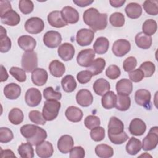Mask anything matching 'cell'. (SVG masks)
I'll list each match as a JSON object with an SVG mask.
<instances>
[{"label":"cell","instance_id":"obj_1","mask_svg":"<svg viewBox=\"0 0 158 158\" xmlns=\"http://www.w3.org/2000/svg\"><path fill=\"white\" fill-rule=\"evenodd\" d=\"M84 22L88 25L93 31L102 30L107 25V15L106 13H99V11L91 7L86 9L83 15Z\"/></svg>","mask_w":158,"mask_h":158},{"label":"cell","instance_id":"obj_2","mask_svg":"<svg viewBox=\"0 0 158 158\" xmlns=\"http://www.w3.org/2000/svg\"><path fill=\"white\" fill-rule=\"evenodd\" d=\"M61 106L60 102L57 100H46L43 107L42 114L47 121L54 120L58 115Z\"/></svg>","mask_w":158,"mask_h":158},{"label":"cell","instance_id":"obj_3","mask_svg":"<svg viewBox=\"0 0 158 158\" xmlns=\"http://www.w3.org/2000/svg\"><path fill=\"white\" fill-rule=\"evenodd\" d=\"M21 65L27 72H33L38 66V57L35 52L25 51L22 57Z\"/></svg>","mask_w":158,"mask_h":158},{"label":"cell","instance_id":"obj_4","mask_svg":"<svg viewBox=\"0 0 158 158\" xmlns=\"http://www.w3.org/2000/svg\"><path fill=\"white\" fill-rule=\"evenodd\" d=\"M158 127H152L148 134L143 139L142 148L144 151H150L156 148L158 143Z\"/></svg>","mask_w":158,"mask_h":158},{"label":"cell","instance_id":"obj_5","mask_svg":"<svg viewBox=\"0 0 158 158\" xmlns=\"http://www.w3.org/2000/svg\"><path fill=\"white\" fill-rule=\"evenodd\" d=\"M44 28L43 20L38 17H33L28 19L25 23V30L30 34H38L41 33Z\"/></svg>","mask_w":158,"mask_h":158},{"label":"cell","instance_id":"obj_6","mask_svg":"<svg viewBox=\"0 0 158 158\" xmlns=\"http://www.w3.org/2000/svg\"><path fill=\"white\" fill-rule=\"evenodd\" d=\"M94 37V32L88 28H81L79 30L76 35V41L81 46L89 45Z\"/></svg>","mask_w":158,"mask_h":158},{"label":"cell","instance_id":"obj_7","mask_svg":"<svg viewBox=\"0 0 158 158\" xmlns=\"http://www.w3.org/2000/svg\"><path fill=\"white\" fill-rule=\"evenodd\" d=\"M61 35L56 31L50 30L47 31L43 36L44 44L49 48H56L62 42Z\"/></svg>","mask_w":158,"mask_h":158},{"label":"cell","instance_id":"obj_8","mask_svg":"<svg viewBox=\"0 0 158 158\" xmlns=\"http://www.w3.org/2000/svg\"><path fill=\"white\" fill-rule=\"evenodd\" d=\"M95 57V52L92 49H85L80 51L77 57V63L81 67H89Z\"/></svg>","mask_w":158,"mask_h":158},{"label":"cell","instance_id":"obj_9","mask_svg":"<svg viewBox=\"0 0 158 158\" xmlns=\"http://www.w3.org/2000/svg\"><path fill=\"white\" fill-rule=\"evenodd\" d=\"M130 43L125 39H120L115 41L112 47V52L117 57L125 56L130 51Z\"/></svg>","mask_w":158,"mask_h":158},{"label":"cell","instance_id":"obj_10","mask_svg":"<svg viewBox=\"0 0 158 158\" xmlns=\"http://www.w3.org/2000/svg\"><path fill=\"white\" fill-rule=\"evenodd\" d=\"M42 96L40 90L35 88H29L25 93V101L30 107H36L41 101Z\"/></svg>","mask_w":158,"mask_h":158},{"label":"cell","instance_id":"obj_11","mask_svg":"<svg viewBox=\"0 0 158 158\" xmlns=\"http://www.w3.org/2000/svg\"><path fill=\"white\" fill-rule=\"evenodd\" d=\"M59 56L64 61H69L73 59L75 55V48L69 43H64L60 44L57 50Z\"/></svg>","mask_w":158,"mask_h":158},{"label":"cell","instance_id":"obj_12","mask_svg":"<svg viewBox=\"0 0 158 158\" xmlns=\"http://www.w3.org/2000/svg\"><path fill=\"white\" fill-rule=\"evenodd\" d=\"M124 131V125L122 120L116 117H111L108 123V135L115 136Z\"/></svg>","mask_w":158,"mask_h":158},{"label":"cell","instance_id":"obj_13","mask_svg":"<svg viewBox=\"0 0 158 158\" xmlns=\"http://www.w3.org/2000/svg\"><path fill=\"white\" fill-rule=\"evenodd\" d=\"M61 14L63 19L67 23L73 24L79 20V13L73 7L71 6H65L62 8Z\"/></svg>","mask_w":158,"mask_h":158},{"label":"cell","instance_id":"obj_14","mask_svg":"<svg viewBox=\"0 0 158 158\" xmlns=\"http://www.w3.org/2000/svg\"><path fill=\"white\" fill-rule=\"evenodd\" d=\"M128 129L131 135L141 136L146 131V125L143 120L138 118H135L131 121Z\"/></svg>","mask_w":158,"mask_h":158},{"label":"cell","instance_id":"obj_15","mask_svg":"<svg viewBox=\"0 0 158 158\" xmlns=\"http://www.w3.org/2000/svg\"><path fill=\"white\" fill-rule=\"evenodd\" d=\"M76 101L81 106L88 107L92 104L93 97L90 91L86 89H81L76 94Z\"/></svg>","mask_w":158,"mask_h":158},{"label":"cell","instance_id":"obj_16","mask_svg":"<svg viewBox=\"0 0 158 158\" xmlns=\"http://www.w3.org/2000/svg\"><path fill=\"white\" fill-rule=\"evenodd\" d=\"M48 22L51 26L55 28H62L67 25L62 17L61 12L59 10L50 12L48 15Z\"/></svg>","mask_w":158,"mask_h":158},{"label":"cell","instance_id":"obj_17","mask_svg":"<svg viewBox=\"0 0 158 158\" xmlns=\"http://www.w3.org/2000/svg\"><path fill=\"white\" fill-rule=\"evenodd\" d=\"M48 78L47 71L42 68H36L31 73L32 82L38 86L44 85L46 83Z\"/></svg>","mask_w":158,"mask_h":158},{"label":"cell","instance_id":"obj_18","mask_svg":"<svg viewBox=\"0 0 158 158\" xmlns=\"http://www.w3.org/2000/svg\"><path fill=\"white\" fill-rule=\"evenodd\" d=\"M151 93L149 91L144 89H140L136 91L135 94V99L136 102L144 107H148L151 103Z\"/></svg>","mask_w":158,"mask_h":158},{"label":"cell","instance_id":"obj_19","mask_svg":"<svg viewBox=\"0 0 158 158\" xmlns=\"http://www.w3.org/2000/svg\"><path fill=\"white\" fill-rule=\"evenodd\" d=\"M73 144L74 142L72 137L68 135H64L59 139L57 141V148L60 152L67 154L72 149Z\"/></svg>","mask_w":158,"mask_h":158},{"label":"cell","instance_id":"obj_20","mask_svg":"<svg viewBox=\"0 0 158 158\" xmlns=\"http://www.w3.org/2000/svg\"><path fill=\"white\" fill-rule=\"evenodd\" d=\"M19 47L25 51H33L36 46V40L31 36L22 35L17 40Z\"/></svg>","mask_w":158,"mask_h":158},{"label":"cell","instance_id":"obj_21","mask_svg":"<svg viewBox=\"0 0 158 158\" xmlns=\"http://www.w3.org/2000/svg\"><path fill=\"white\" fill-rule=\"evenodd\" d=\"M54 149L52 144L49 141H43L36 147V152L41 158H48L52 156Z\"/></svg>","mask_w":158,"mask_h":158},{"label":"cell","instance_id":"obj_22","mask_svg":"<svg viewBox=\"0 0 158 158\" xmlns=\"http://www.w3.org/2000/svg\"><path fill=\"white\" fill-rule=\"evenodd\" d=\"M1 21L2 23L7 25L15 26L19 23L20 17L17 12L11 9L1 16Z\"/></svg>","mask_w":158,"mask_h":158},{"label":"cell","instance_id":"obj_23","mask_svg":"<svg viewBox=\"0 0 158 158\" xmlns=\"http://www.w3.org/2000/svg\"><path fill=\"white\" fill-rule=\"evenodd\" d=\"M21 93V88L15 83H10L5 86L4 88V96L9 99H17Z\"/></svg>","mask_w":158,"mask_h":158},{"label":"cell","instance_id":"obj_24","mask_svg":"<svg viewBox=\"0 0 158 158\" xmlns=\"http://www.w3.org/2000/svg\"><path fill=\"white\" fill-rule=\"evenodd\" d=\"M93 89L94 93L99 95L102 96L110 89V85L106 79L100 78L96 80L93 85Z\"/></svg>","mask_w":158,"mask_h":158},{"label":"cell","instance_id":"obj_25","mask_svg":"<svg viewBox=\"0 0 158 158\" xmlns=\"http://www.w3.org/2000/svg\"><path fill=\"white\" fill-rule=\"evenodd\" d=\"M65 115L68 120L72 122H78L83 118L82 110L75 106H69L65 110Z\"/></svg>","mask_w":158,"mask_h":158},{"label":"cell","instance_id":"obj_26","mask_svg":"<svg viewBox=\"0 0 158 158\" xmlns=\"http://www.w3.org/2000/svg\"><path fill=\"white\" fill-rule=\"evenodd\" d=\"M116 91L118 94L129 95L133 91V84L128 79H121L117 82Z\"/></svg>","mask_w":158,"mask_h":158},{"label":"cell","instance_id":"obj_27","mask_svg":"<svg viewBox=\"0 0 158 158\" xmlns=\"http://www.w3.org/2000/svg\"><path fill=\"white\" fill-rule=\"evenodd\" d=\"M125 11L128 17L136 19L141 16L142 14V7L140 4L136 2H130L127 5Z\"/></svg>","mask_w":158,"mask_h":158},{"label":"cell","instance_id":"obj_28","mask_svg":"<svg viewBox=\"0 0 158 158\" xmlns=\"http://www.w3.org/2000/svg\"><path fill=\"white\" fill-rule=\"evenodd\" d=\"M94 51L98 54H105L109 49V41L106 37L101 36L96 39L93 46Z\"/></svg>","mask_w":158,"mask_h":158},{"label":"cell","instance_id":"obj_29","mask_svg":"<svg viewBox=\"0 0 158 158\" xmlns=\"http://www.w3.org/2000/svg\"><path fill=\"white\" fill-rule=\"evenodd\" d=\"M50 73L54 77H62L65 72L64 64L58 60H54L51 62L49 65Z\"/></svg>","mask_w":158,"mask_h":158},{"label":"cell","instance_id":"obj_30","mask_svg":"<svg viewBox=\"0 0 158 158\" xmlns=\"http://www.w3.org/2000/svg\"><path fill=\"white\" fill-rule=\"evenodd\" d=\"M101 104L106 109H110L115 106L117 101V96L112 91H108L102 96Z\"/></svg>","mask_w":158,"mask_h":158},{"label":"cell","instance_id":"obj_31","mask_svg":"<svg viewBox=\"0 0 158 158\" xmlns=\"http://www.w3.org/2000/svg\"><path fill=\"white\" fill-rule=\"evenodd\" d=\"M152 37L143 33H138L135 36V43L137 46L143 49H149L152 44Z\"/></svg>","mask_w":158,"mask_h":158},{"label":"cell","instance_id":"obj_32","mask_svg":"<svg viewBox=\"0 0 158 158\" xmlns=\"http://www.w3.org/2000/svg\"><path fill=\"white\" fill-rule=\"evenodd\" d=\"M106 67V61L104 59L99 57L93 61L91 64L87 67L93 75H97L101 73Z\"/></svg>","mask_w":158,"mask_h":158},{"label":"cell","instance_id":"obj_33","mask_svg":"<svg viewBox=\"0 0 158 158\" xmlns=\"http://www.w3.org/2000/svg\"><path fill=\"white\" fill-rule=\"evenodd\" d=\"M142 148L141 141L135 137H131L126 145V151L130 155H136Z\"/></svg>","mask_w":158,"mask_h":158},{"label":"cell","instance_id":"obj_34","mask_svg":"<svg viewBox=\"0 0 158 158\" xmlns=\"http://www.w3.org/2000/svg\"><path fill=\"white\" fill-rule=\"evenodd\" d=\"M11 40L7 36L6 30L1 26V35H0V51L1 52H7L11 48Z\"/></svg>","mask_w":158,"mask_h":158},{"label":"cell","instance_id":"obj_35","mask_svg":"<svg viewBox=\"0 0 158 158\" xmlns=\"http://www.w3.org/2000/svg\"><path fill=\"white\" fill-rule=\"evenodd\" d=\"M96 154L101 158H109L114 154L113 148L106 144H98L95 148Z\"/></svg>","mask_w":158,"mask_h":158},{"label":"cell","instance_id":"obj_36","mask_svg":"<svg viewBox=\"0 0 158 158\" xmlns=\"http://www.w3.org/2000/svg\"><path fill=\"white\" fill-rule=\"evenodd\" d=\"M131 105V99L128 95L118 94L117 96V101L115 107L120 111L127 110Z\"/></svg>","mask_w":158,"mask_h":158},{"label":"cell","instance_id":"obj_37","mask_svg":"<svg viewBox=\"0 0 158 158\" xmlns=\"http://www.w3.org/2000/svg\"><path fill=\"white\" fill-rule=\"evenodd\" d=\"M61 85L64 91L72 93L77 88V82L72 75H67L62 79Z\"/></svg>","mask_w":158,"mask_h":158},{"label":"cell","instance_id":"obj_38","mask_svg":"<svg viewBox=\"0 0 158 158\" xmlns=\"http://www.w3.org/2000/svg\"><path fill=\"white\" fill-rule=\"evenodd\" d=\"M30 143H22L18 148V152L22 158H33L34 157V150Z\"/></svg>","mask_w":158,"mask_h":158},{"label":"cell","instance_id":"obj_39","mask_svg":"<svg viewBox=\"0 0 158 158\" xmlns=\"http://www.w3.org/2000/svg\"><path fill=\"white\" fill-rule=\"evenodd\" d=\"M23 112L19 108L12 109L8 115V118L10 122L14 125H19L23 120Z\"/></svg>","mask_w":158,"mask_h":158},{"label":"cell","instance_id":"obj_40","mask_svg":"<svg viewBox=\"0 0 158 158\" xmlns=\"http://www.w3.org/2000/svg\"><path fill=\"white\" fill-rule=\"evenodd\" d=\"M39 127H40L32 124L25 125L20 128V133L26 139H30L36 135Z\"/></svg>","mask_w":158,"mask_h":158},{"label":"cell","instance_id":"obj_41","mask_svg":"<svg viewBox=\"0 0 158 158\" xmlns=\"http://www.w3.org/2000/svg\"><path fill=\"white\" fill-rule=\"evenodd\" d=\"M157 28V22L153 19H148L143 24V33L146 35L151 36L154 35Z\"/></svg>","mask_w":158,"mask_h":158},{"label":"cell","instance_id":"obj_42","mask_svg":"<svg viewBox=\"0 0 158 158\" xmlns=\"http://www.w3.org/2000/svg\"><path fill=\"white\" fill-rule=\"evenodd\" d=\"M46 138L47 133L46 130L41 127H39L36 135L32 138L28 139H27V141L33 146H37L44 141Z\"/></svg>","mask_w":158,"mask_h":158},{"label":"cell","instance_id":"obj_43","mask_svg":"<svg viewBox=\"0 0 158 158\" xmlns=\"http://www.w3.org/2000/svg\"><path fill=\"white\" fill-rule=\"evenodd\" d=\"M143 8L149 15H156L158 14V1L146 0L143 3Z\"/></svg>","mask_w":158,"mask_h":158},{"label":"cell","instance_id":"obj_44","mask_svg":"<svg viewBox=\"0 0 158 158\" xmlns=\"http://www.w3.org/2000/svg\"><path fill=\"white\" fill-rule=\"evenodd\" d=\"M109 22L110 24L115 27H121L125 24V17L121 12L112 13L109 17Z\"/></svg>","mask_w":158,"mask_h":158},{"label":"cell","instance_id":"obj_45","mask_svg":"<svg viewBox=\"0 0 158 158\" xmlns=\"http://www.w3.org/2000/svg\"><path fill=\"white\" fill-rule=\"evenodd\" d=\"M43 96L46 100H60L62 98L60 92L54 91L53 88L49 86L43 90Z\"/></svg>","mask_w":158,"mask_h":158},{"label":"cell","instance_id":"obj_46","mask_svg":"<svg viewBox=\"0 0 158 158\" xmlns=\"http://www.w3.org/2000/svg\"><path fill=\"white\" fill-rule=\"evenodd\" d=\"M9 72L10 74L19 82H24L26 80L27 76L25 71L23 69L17 67H12Z\"/></svg>","mask_w":158,"mask_h":158},{"label":"cell","instance_id":"obj_47","mask_svg":"<svg viewBox=\"0 0 158 158\" xmlns=\"http://www.w3.org/2000/svg\"><path fill=\"white\" fill-rule=\"evenodd\" d=\"M139 69L143 72L144 77H151L155 72L156 67L153 62L151 61H146L141 64Z\"/></svg>","mask_w":158,"mask_h":158},{"label":"cell","instance_id":"obj_48","mask_svg":"<svg viewBox=\"0 0 158 158\" xmlns=\"http://www.w3.org/2000/svg\"><path fill=\"white\" fill-rule=\"evenodd\" d=\"M90 136L91 138L96 142L101 141L105 138V130L102 127H96L91 129Z\"/></svg>","mask_w":158,"mask_h":158},{"label":"cell","instance_id":"obj_49","mask_svg":"<svg viewBox=\"0 0 158 158\" xmlns=\"http://www.w3.org/2000/svg\"><path fill=\"white\" fill-rule=\"evenodd\" d=\"M28 117L30 120L35 124L43 125L46 123V120L43 117V114L38 110H35L30 111L28 114Z\"/></svg>","mask_w":158,"mask_h":158},{"label":"cell","instance_id":"obj_50","mask_svg":"<svg viewBox=\"0 0 158 158\" xmlns=\"http://www.w3.org/2000/svg\"><path fill=\"white\" fill-rule=\"evenodd\" d=\"M13 138L14 135L11 130L7 127L0 128V142L1 143H7Z\"/></svg>","mask_w":158,"mask_h":158},{"label":"cell","instance_id":"obj_51","mask_svg":"<svg viewBox=\"0 0 158 158\" xmlns=\"http://www.w3.org/2000/svg\"><path fill=\"white\" fill-rule=\"evenodd\" d=\"M19 8L22 13L28 14L33 10L34 4L30 0H20L19 2Z\"/></svg>","mask_w":158,"mask_h":158},{"label":"cell","instance_id":"obj_52","mask_svg":"<svg viewBox=\"0 0 158 158\" xmlns=\"http://www.w3.org/2000/svg\"><path fill=\"white\" fill-rule=\"evenodd\" d=\"M84 123L85 127L91 130L96 127L99 126L100 125V119L98 117L93 115H90L87 116L84 121Z\"/></svg>","mask_w":158,"mask_h":158},{"label":"cell","instance_id":"obj_53","mask_svg":"<svg viewBox=\"0 0 158 158\" xmlns=\"http://www.w3.org/2000/svg\"><path fill=\"white\" fill-rule=\"evenodd\" d=\"M121 73L120 68L116 65H109L106 70V76L111 80H115L118 77H120Z\"/></svg>","mask_w":158,"mask_h":158},{"label":"cell","instance_id":"obj_54","mask_svg":"<svg viewBox=\"0 0 158 158\" xmlns=\"http://www.w3.org/2000/svg\"><path fill=\"white\" fill-rule=\"evenodd\" d=\"M137 65V60L135 57L130 56L127 57L123 63V70L127 72H130L133 69H135V67Z\"/></svg>","mask_w":158,"mask_h":158},{"label":"cell","instance_id":"obj_55","mask_svg":"<svg viewBox=\"0 0 158 158\" xmlns=\"http://www.w3.org/2000/svg\"><path fill=\"white\" fill-rule=\"evenodd\" d=\"M93 77L92 73L88 70L79 72L77 75V79L81 84H86L89 82Z\"/></svg>","mask_w":158,"mask_h":158},{"label":"cell","instance_id":"obj_56","mask_svg":"<svg viewBox=\"0 0 158 158\" xmlns=\"http://www.w3.org/2000/svg\"><path fill=\"white\" fill-rule=\"evenodd\" d=\"M108 136L110 141L113 144H122L128 139V136L125 131H123L122 133L118 135H115V136L108 135Z\"/></svg>","mask_w":158,"mask_h":158},{"label":"cell","instance_id":"obj_57","mask_svg":"<svg viewBox=\"0 0 158 158\" xmlns=\"http://www.w3.org/2000/svg\"><path fill=\"white\" fill-rule=\"evenodd\" d=\"M128 76L130 80L135 83L141 81L144 77L143 72L139 69H137L130 72L128 73Z\"/></svg>","mask_w":158,"mask_h":158},{"label":"cell","instance_id":"obj_58","mask_svg":"<svg viewBox=\"0 0 158 158\" xmlns=\"http://www.w3.org/2000/svg\"><path fill=\"white\" fill-rule=\"evenodd\" d=\"M70 158H83L85 156V149L81 146H75L70 150Z\"/></svg>","mask_w":158,"mask_h":158},{"label":"cell","instance_id":"obj_59","mask_svg":"<svg viewBox=\"0 0 158 158\" xmlns=\"http://www.w3.org/2000/svg\"><path fill=\"white\" fill-rule=\"evenodd\" d=\"M12 9L11 4L9 1H0V15H3L7 12Z\"/></svg>","mask_w":158,"mask_h":158},{"label":"cell","instance_id":"obj_60","mask_svg":"<svg viewBox=\"0 0 158 158\" xmlns=\"http://www.w3.org/2000/svg\"><path fill=\"white\" fill-rule=\"evenodd\" d=\"M73 3L75 4L77 6L79 7H86L88 6V5H90L93 2V1H89V0H73Z\"/></svg>","mask_w":158,"mask_h":158},{"label":"cell","instance_id":"obj_61","mask_svg":"<svg viewBox=\"0 0 158 158\" xmlns=\"http://www.w3.org/2000/svg\"><path fill=\"white\" fill-rule=\"evenodd\" d=\"M1 155L2 158L4 157H15V155L14 154L13 151L10 149H5L2 150L1 148Z\"/></svg>","mask_w":158,"mask_h":158},{"label":"cell","instance_id":"obj_62","mask_svg":"<svg viewBox=\"0 0 158 158\" xmlns=\"http://www.w3.org/2000/svg\"><path fill=\"white\" fill-rule=\"evenodd\" d=\"M8 74L7 72L6 69H5V67L3 65H1V81L3 82L7 80V79L8 78Z\"/></svg>","mask_w":158,"mask_h":158},{"label":"cell","instance_id":"obj_63","mask_svg":"<svg viewBox=\"0 0 158 158\" xmlns=\"http://www.w3.org/2000/svg\"><path fill=\"white\" fill-rule=\"evenodd\" d=\"M125 2V1H124V0L109 1V3L114 7H120L122 6Z\"/></svg>","mask_w":158,"mask_h":158}]
</instances>
